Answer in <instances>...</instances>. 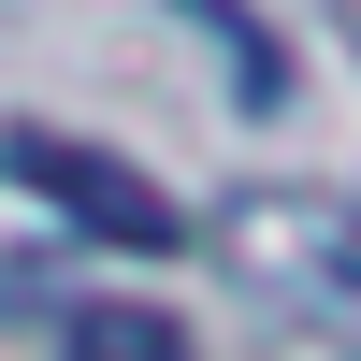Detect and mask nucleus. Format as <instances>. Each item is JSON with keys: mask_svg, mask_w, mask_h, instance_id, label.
<instances>
[{"mask_svg": "<svg viewBox=\"0 0 361 361\" xmlns=\"http://www.w3.org/2000/svg\"><path fill=\"white\" fill-rule=\"evenodd\" d=\"M217 275L304 318H361V188H246L217 202Z\"/></svg>", "mask_w": 361, "mask_h": 361, "instance_id": "obj_1", "label": "nucleus"}, {"mask_svg": "<svg viewBox=\"0 0 361 361\" xmlns=\"http://www.w3.org/2000/svg\"><path fill=\"white\" fill-rule=\"evenodd\" d=\"M0 188L58 202L73 231H102V246H130V260H173V246H188V217H173V202L145 188L116 145H87V130H44V116H15V130H0Z\"/></svg>", "mask_w": 361, "mask_h": 361, "instance_id": "obj_2", "label": "nucleus"}, {"mask_svg": "<svg viewBox=\"0 0 361 361\" xmlns=\"http://www.w3.org/2000/svg\"><path fill=\"white\" fill-rule=\"evenodd\" d=\"M173 15H188L202 44L231 58V102H246V116H275V102H289V44H275V29L246 15V0H173Z\"/></svg>", "mask_w": 361, "mask_h": 361, "instance_id": "obj_3", "label": "nucleus"}, {"mask_svg": "<svg viewBox=\"0 0 361 361\" xmlns=\"http://www.w3.org/2000/svg\"><path fill=\"white\" fill-rule=\"evenodd\" d=\"M73 361H188V318H159V304H73Z\"/></svg>", "mask_w": 361, "mask_h": 361, "instance_id": "obj_4", "label": "nucleus"}]
</instances>
